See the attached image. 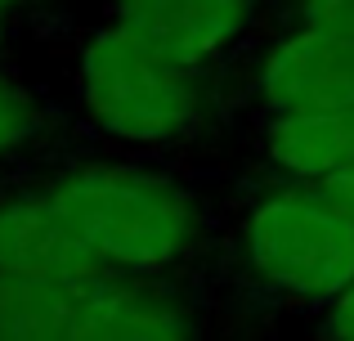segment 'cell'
Instances as JSON below:
<instances>
[{
	"label": "cell",
	"instance_id": "cell-1",
	"mask_svg": "<svg viewBox=\"0 0 354 341\" xmlns=\"http://www.w3.org/2000/svg\"><path fill=\"white\" fill-rule=\"evenodd\" d=\"M36 184L108 274L216 283L225 207L198 193L180 171L139 158H68L18 175ZM216 292V288H211Z\"/></svg>",
	"mask_w": 354,
	"mask_h": 341
},
{
	"label": "cell",
	"instance_id": "cell-2",
	"mask_svg": "<svg viewBox=\"0 0 354 341\" xmlns=\"http://www.w3.org/2000/svg\"><path fill=\"white\" fill-rule=\"evenodd\" d=\"M354 283V220L319 184L265 180L225 207L216 301L229 341L283 315L314 319Z\"/></svg>",
	"mask_w": 354,
	"mask_h": 341
},
{
	"label": "cell",
	"instance_id": "cell-3",
	"mask_svg": "<svg viewBox=\"0 0 354 341\" xmlns=\"http://www.w3.org/2000/svg\"><path fill=\"white\" fill-rule=\"evenodd\" d=\"M77 104L104 140L162 153L207 131L216 108V68H198L121 23L86 36L77 54Z\"/></svg>",
	"mask_w": 354,
	"mask_h": 341
},
{
	"label": "cell",
	"instance_id": "cell-4",
	"mask_svg": "<svg viewBox=\"0 0 354 341\" xmlns=\"http://www.w3.org/2000/svg\"><path fill=\"white\" fill-rule=\"evenodd\" d=\"M72 341H229V333L216 292L202 283L99 274Z\"/></svg>",
	"mask_w": 354,
	"mask_h": 341
},
{
	"label": "cell",
	"instance_id": "cell-5",
	"mask_svg": "<svg viewBox=\"0 0 354 341\" xmlns=\"http://www.w3.org/2000/svg\"><path fill=\"white\" fill-rule=\"evenodd\" d=\"M354 104V36L296 27L260 54L251 72V113H310Z\"/></svg>",
	"mask_w": 354,
	"mask_h": 341
},
{
	"label": "cell",
	"instance_id": "cell-6",
	"mask_svg": "<svg viewBox=\"0 0 354 341\" xmlns=\"http://www.w3.org/2000/svg\"><path fill=\"white\" fill-rule=\"evenodd\" d=\"M113 23L198 68H220L256 27L260 0H108Z\"/></svg>",
	"mask_w": 354,
	"mask_h": 341
},
{
	"label": "cell",
	"instance_id": "cell-7",
	"mask_svg": "<svg viewBox=\"0 0 354 341\" xmlns=\"http://www.w3.org/2000/svg\"><path fill=\"white\" fill-rule=\"evenodd\" d=\"M0 274H68L90 279L108 274L86 252L72 225L50 198L27 180L0 184Z\"/></svg>",
	"mask_w": 354,
	"mask_h": 341
},
{
	"label": "cell",
	"instance_id": "cell-8",
	"mask_svg": "<svg viewBox=\"0 0 354 341\" xmlns=\"http://www.w3.org/2000/svg\"><path fill=\"white\" fill-rule=\"evenodd\" d=\"M256 153L274 180H332L354 167V104L256 117Z\"/></svg>",
	"mask_w": 354,
	"mask_h": 341
},
{
	"label": "cell",
	"instance_id": "cell-9",
	"mask_svg": "<svg viewBox=\"0 0 354 341\" xmlns=\"http://www.w3.org/2000/svg\"><path fill=\"white\" fill-rule=\"evenodd\" d=\"M95 279L99 274H0V341H72Z\"/></svg>",
	"mask_w": 354,
	"mask_h": 341
},
{
	"label": "cell",
	"instance_id": "cell-10",
	"mask_svg": "<svg viewBox=\"0 0 354 341\" xmlns=\"http://www.w3.org/2000/svg\"><path fill=\"white\" fill-rule=\"evenodd\" d=\"M50 135H54V108L14 68L0 63V167L36 153Z\"/></svg>",
	"mask_w": 354,
	"mask_h": 341
},
{
	"label": "cell",
	"instance_id": "cell-11",
	"mask_svg": "<svg viewBox=\"0 0 354 341\" xmlns=\"http://www.w3.org/2000/svg\"><path fill=\"white\" fill-rule=\"evenodd\" d=\"M310 341H354V283L310 319Z\"/></svg>",
	"mask_w": 354,
	"mask_h": 341
},
{
	"label": "cell",
	"instance_id": "cell-12",
	"mask_svg": "<svg viewBox=\"0 0 354 341\" xmlns=\"http://www.w3.org/2000/svg\"><path fill=\"white\" fill-rule=\"evenodd\" d=\"M296 18L301 27L354 36V0H296Z\"/></svg>",
	"mask_w": 354,
	"mask_h": 341
},
{
	"label": "cell",
	"instance_id": "cell-13",
	"mask_svg": "<svg viewBox=\"0 0 354 341\" xmlns=\"http://www.w3.org/2000/svg\"><path fill=\"white\" fill-rule=\"evenodd\" d=\"M319 189L328 193V198H332V202H337V207L354 220V167H346L341 175H332V180H323Z\"/></svg>",
	"mask_w": 354,
	"mask_h": 341
},
{
	"label": "cell",
	"instance_id": "cell-14",
	"mask_svg": "<svg viewBox=\"0 0 354 341\" xmlns=\"http://www.w3.org/2000/svg\"><path fill=\"white\" fill-rule=\"evenodd\" d=\"M32 5V0H0V54H5V41H9V27L18 23V14Z\"/></svg>",
	"mask_w": 354,
	"mask_h": 341
}]
</instances>
